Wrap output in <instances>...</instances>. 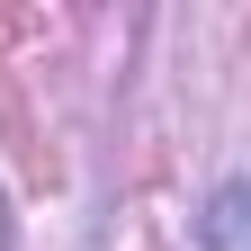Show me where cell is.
I'll return each instance as SVG.
<instances>
[{"label":"cell","instance_id":"obj_1","mask_svg":"<svg viewBox=\"0 0 251 251\" xmlns=\"http://www.w3.org/2000/svg\"><path fill=\"white\" fill-rule=\"evenodd\" d=\"M198 242H206V251H251V179H233V188H215V198H206Z\"/></svg>","mask_w":251,"mask_h":251}]
</instances>
